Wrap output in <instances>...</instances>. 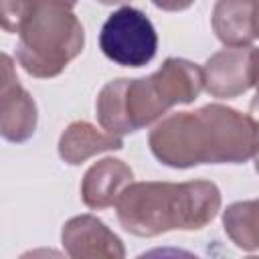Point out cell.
Segmentation results:
<instances>
[{
	"label": "cell",
	"instance_id": "cell-13",
	"mask_svg": "<svg viewBox=\"0 0 259 259\" xmlns=\"http://www.w3.org/2000/svg\"><path fill=\"white\" fill-rule=\"evenodd\" d=\"M14 85H18V75H16L14 59L0 51V97L4 93H8Z\"/></svg>",
	"mask_w": 259,
	"mask_h": 259
},
{
	"label": "cell",
	"instance_id": "cell-9",
	"mask_svg": "<svg viewBox=\"0 0 259 259\" xmlns=\"http://www.w3.org/2000/svg\"><path fill=\"white\" fill-rule=\"evenodd\" d=\"M123 140L89 121H73L59 138V156L65 164L77 166L95 154L121 150Z\"/></svg>",
	"mask_w": 259,
	"mask_h": 259
},
{
	"label": "cell",
	"instance_id": "cell-10",
	"mask_svg": "<svg viewBox=\"0 0 259 259\" xmlns=\"http://www.w3.org/2000/svg\"><path fill=\"white\" fill-rule=\"evenodd\" d=\"M38 111L32 95L18 83L0 97V136L12 144L30 140L36 132Z\"/></svg>",
	"mask_w": 259,
	"mask_h": 259
},
{
	"label": "cell",
	"instance_id": "cell-15",
	"mask_svg": "<svg viewBox=\"0 0 259 259\" xmlns=\"http://www.w3.org/2000/svg\"><path fill=\"white\" fill-rule=\"evenodd\" d=\"M28 6H36V4H57V6H65V8H73L77 4V0H26Z\"/></svg>",
	"mask_w": 259,
	"mask_h": 259
},
{
	"label": "cell",
	"instance_id": "cell-12",
	"mask_svg": "<svg viewBox=\"0 0 259 259\" xmlns=\"http://www.w3.org/2000/svg\"><path fill=\"white\" fill-rule=\"evenodd\" d=\"M28 12L30 6L26 0H0V28L18 34Z\"/></svg>",
	"mask_w": 259,
	"mask_h": 259
},
{
	"label": "cell",
	"instance_id": "cell-11",
	"mask_svg": "<svg viewBox=\"0 0 259 259\" xmlns=\"http://www.w3.org/2000/svg\"><path fill=\"white\" fill-rule=\"evenodd\" d=\"M223 227L229 239L243 251L259 249L257 200H241L227 206L223 212Z\"/></svg>",
	"mask_w": 259,
	"mask_h": 259
},
{
	"label": "cell",
	"instance_id": "cell-4",
	"mask_svg": "<svg viewBox=\"0 0 259 259\" xmlns=\"http://www.w3.org/2000/svg\"><path fill=\"white\" fill-rule=\"evenodd\" d=\"M103 55L121 67L148 65L158 49V34L152 20L138 8L121 6L107 16L99 32Z\"/></svg>",
	"mask_w": 259,
	"mask_h": 259
},
{
	"label": "cell",
	"instance_id": "cell-2",
	"mask_svg": "<svg viewBox=\"0 0 259 259\" xmlns=\"http://www.w3.org/2000/svg\"><path fill=\"white\" fill-rule=\"evenodd\" d=\"M219 208L221 190L210 180L130 182L115 200L119 225L136 237L204 229Z\"/></svg>",
	"mask_w": 259,
	"mask_h": 259
},
{
	"label": "cell",
	"instance_id": "cell-3",
	"mask_svg": "<svg viewBox=\"0 0 259 259\" xmlns=\"http://www.w3.org/2000/svg\"><path fill=\"white\" fill-rule=\"evenodd\" d=\"M85 30L73 8L57 4H36L18 30L16 61L38 79H51L81 55Z\"/></svg>",
	"mask_w": 259,
	"mask_h": 259
},
{
	"label": "cell",
	"instance_id": "cell-5",
	"mask_svg": "<svg viewBox=\"0 0 259 259\" xmlns=\"http://www.w3.org/2000/svg\"><path fill=\"white\" fill-rule=\"evenodd\" d=\"M257 51L249 47H225L202 67L204 89L219 99H231L247 93L257 81Z\"/></svg>",
	"mask_w": 259,
	"mask_h": 259
},
{
	"label": "cell",
	"instance_id": "cell-1",
	"mask_svg": "<svg viewBox=\"0 0 259 259\" xmlns=\"http://www.w3.org/2000/svg\"><path fill=\"white\" fill-rule=\"evenodd\" d=\"M154 158L168 168L245 164L257 154V121L235 107L208 103L162 117L148 136Z\"/></svg>",
	"mask_w": 259,
	"mask_h": 259
},
{
	"label": "cell",
	"instance_id": "cell-6",
	"mask_svg": "<svg viewBox=\"0 0 259 259\" xmlns=\"http://www.w3.org/2000/svg\"><path fill=\"white\" fill-rule=\"evenodd\" d=\"M61 243L73 259H123L121 239L97 217L79 214L69 219L61 231Z\"/></svg>",
	"mask_w": 259,
	"mask_h": 259
},
{
	"label": "cell",
	"instance_id": "cell-16",
	"mask_svg": "<svg viewBox=\"0 0 259 259\" xmlns=\"http://www.w3.org/2000/svg\"><path fill=\"white\" fill-rule=\"evenodd\" d=\"M97 2H101V4H105V6H117V4H125V2H130V0H97Z\"/></svg>",
	"mask_w": 259,
	"mask_h": 259
},
{
	"label": "cell",
	"instance_id": "cell-8",
	"mask_svg": "<svg viewBox=\"0 0 259 259\" xmlns=\"http://www.w3.org/2000/svg\"><path fill=\"white\" fill-rule=\"evenodd\" d=\"M210 22L225 47H249L257 38V0H217Z\"/></svg>",
	"mask_w": 259,
	"mask_h": 259
},
{
	"label": "cell",
	"instance_id": "cell-14",
	"mask_svg": "<svg viewBox=\"0 0 259 259\" xmlns=\"http://www.w3.org/2000/svg\"><path fill=\"white\" fill-rule=\"evenodd\" d=\"M194 0H152V4L160 10H166V12H180V10H186L188 6H192Z\"/></svg>",
	"mask_w": 259,
	"mask_h": 259
},
{
	"label": "cell",
	"instance_id": "cell-7",
	"mask_svg": "<svg viewBox=\"0 0 259 259\" xmlns=\"http://www.w3.org/2000/svg\"><path fill=\"white\" fill-rule=\"evenodd\" d=\"M130 182H134V172L123 160L101 158L87 168L81 180V198L85 206L101 210L113 206Z\"/></svg>",
	"mask_w": 259,
	"mask_h": 259
}]
</instances>
